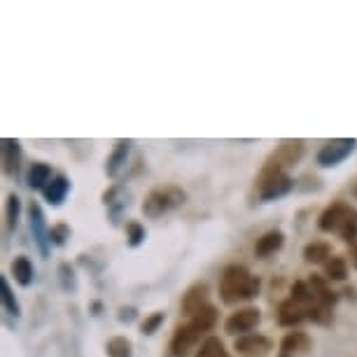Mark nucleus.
<instances>
[{
    "mask_svg": "<svg viewBox=\"0 0 357 357\" xmlns=\"http://www.w3.org/2000/svg\"><path fill=\"white\" fill-rule=\"evenodd\" d=\"M131 145H133L131 140H117V143H114V150H112L110 157H107V164H105V173L110 175V178H114V175H117L126 166Z\"/></svg>",
    "mask_w": 357,
    "mask_h": 357,
    "instance_id": "obj_17",
    "label": "nucleus"
},
{
    "mask_svg": "<svg viewBox=\"0 0 357 357\" xmlns=\"http://www.w3.org/2000/svg\"><path fill=\"white\" fill-rule=\"evenodd\" d=\"M52 166L45 164V161H36V164H31L29 173H26V185L31 187V190H40L43 192L47 185L52 183Z\"/></svg>",
    "mask_w": 357,
    "mask_h": 357,
    "instance_id": "obj_18",
    "label": "nucleus"
},
{
    "mask_svg": "<svg viewBox=\"0 0 357 357\" xmlns=\"http://www.w3.org/2000/svg\"><path fill=\"white\" fill-rule=\"evenodd\" d=\"M311 350V336L306 332H289L280 341L278 357H304Z\"/></svg>",
    "mask_w": 357,
    "mask_h": 357,
    "instance_id": "obj_13",
    "label": "nucleus"
},
{
    "mask_svg": "<svg viewBox=\"0 0 357 357\" xmlns=\"http://www.w3.org/2000/svg\"><path fill=\"white\" fill-rule=\"evenodd\" d=\"M50 238H52V245H56V248L66 245V241L70 238V227L68 225H54L52 231H50Z\"/></svg>",
    "mask_w": 357,
    "mask_h": 357,
    "instance_id": "obj_30",
    "label": "nucleus"
},
{
    "mask_svg": "<svg viewBox=\"0 0 357 357\" xmlns=\"http://www.w3.org/2000/svg\"><path fill=\"white\" fill-rule=\"evenodd\" d=\"M304 154V140H282L275 150L268 154L261 171H273V173H285L289 166H294Z\"/></svg>",
    "mask_w": 357,
    "mask_h": 357,
    "instance_id": "obj_4",
    "label": "nucleus"
},
{
    "mask_svg": "<svg viewBox=\"0 0 357 357\" xmlns=\"http://www.w3.org/2000/svg\"><path fill=\"white\" fill-rule=\"evenodd\" d=\"M107 357H129L131 355V341L124 339V336H114V339L107 341Z\"/></svg>",
    "mask_w": 357,
    "mask_h": 357,
    "instance_id": "obj_27",
    "label": "nucleus"
},
{
    "mask_svg": "<svg viewBox=\"0 0 357 357\" xmlns=\"http://www.w3.org/2000/svg\"><path fill=\"white\" fill-rule=\"evenodd\" d=\"M185 201H187V194H185V190H180V187H175V185L157 187V190H152L145 197L143 213L150 220H157V218H161V215L185 206Z\"/></svg>",
    "mask_w": 357,
    "mask_h": 357,
    "instance_id": "obj_3",
    "label": "nucleus"
},
{
    "mask_svg": "<svg viewBox=\"0 0 357 357\" xmlns=\"http://www.w3.org/2000/svg\"><path fill=\"white\" fill-rule=\"evenodd\" d=\"M59 271H61V282H63V289H66V292H73V289L77 287V282H75V273H73L70 264H61V266H59Z\"/></svg>",
    "mask_w": 357,
    "mask_h": 357,
    "instance_id": "obj_31",
    "label": "nucleus"
},
{
    "mask_svg": "<svg viewBox=\"0 0 357 357\" xmlns=\"http://www.w3.org/2000/svg\"><path fill=\"white\" fill-rule=\"evenodd\" d=\"M294 180L287 173H273V171H261L257 178V197L261 201H275L282 199L292 192Z\"/></svg>",
    "mask_w": 357,
    "mask_h": 357,
    "instance_id": "obj_5",
    "label": "nucleus"
},
{
    "mask_svg": "<svg viewBox=\"0 0 357 357\" xmlns=\"http://www.w3.org/2000/svg\"><path fill=\"white\" fill-rule=\"evenodd\" d=\"M259 320H261L259 308H255V306L238 308V311L231 313V315L227 318L225 329H227V334L245 336V334H252V329L259 325Z\"/></svg>",
    "mask_w": 357,
    "mask_h": 357,
    "instance_id": "obj_8",
    "label": "nucleus"
},
{
    "mask_svg": "<svg viewBox=\"0 0 357 357\" xmlns=\"http://www.w3.org/2000/svg\"><path fill=\"white\" fill-rule=\"evenodd\" d=\"M3 173L8 178H17L22 173V143L17 138L3 140Z\"/></svg>",
    "mask_w": 357,
    "mask_h": 357,
    "instance_id": "obj_11",
    "label": "nucleus"
},
{
    "mask_svg": "<svg viewBox=\"0 0 357 357\" xmlns=\"http://www.w3.org/2000/svg\"><path fill=\"white\" fill-rule=\"evenodd\" d=\"M355 150H357L355 138H336L322 145L315 159H318V164L322 168H332V166H339L341 161H346Z\"/></svg>",
    "mask_w": 357,
    "mask_h": 357,
    "instance_id": "obj_6",
    "label": "nucleus"
},
{
    "mask_svg": "<svg viewBox=\"0 0 357 357\" xmlns=\"http://www.w3.org/2000/svg\"><path fill=\"white\" fill-rule=\"evenodd\" d=\"M136 318V308H119V320L122 322H131Z\"/></svg>",
    "mask_w": 357,
    "mask_h": 357,
    "instance_id": "obj_32",
    "label": "nucleus"
},
{
    "mask_svg": "<svg viewBox=\"0 0 357 357\" xmlns=\"http://www.w3.org/2000/svg\"><path fill=\"white\" fill-rule=\"evenodd\" d=\"M206 306H211V301H208V285L206 282H197V285H192L183 296V304H180L183 315L187 320L194 318L199 311H204Z\"/></svg>",
    "mask_w": 357,
    "mask_h": 357,
    "instance_id": "obj_10",
    "label": "nucleus"
},
{
    "mask_svg": "<svg viewBox=\"0 0 357 357\" xmlns=\"http://www.w3.org/2000/svg\"><path fill=\"white\" fill-rule=\"evenodd\" d=\"M325 275L327 280H346L348 278V264L343 257H332L325 264Z\"/></svg>",
    "mask_w": 357,
    "mask_h": 357,
    "instance_id": "obj_26",
    "label": "nucleus"
},
{
    "mask_svg": "<svg viewBox=\"0 0 357 357\" xmlns=\"http://www.w3.org/2000/svg\"><path fill=\"white\" fill-rule=\"evenodd\" d=\"M304 320H308V313H306L304 306L296 304L292 296L282 301L280 308H278V322L282 327H296V325H301Z\"/></svg>",
    "mask_w": 357,
    "mask_h": 357,
    "instance_id": "obj_15",
    "label": "nucleus"
},
{
    "mask_svg": "<svg viewBox=\"0 0 357 357\" xmlns=\"http://www.w3.org/2000/svg\"><path fill=\"white\" fill-rule=\"evenodd\" d=\"M194 357H229V353L225 350V343H222L218 336H208V339L199 346Z\"/></svg>",
    "mask_w": 357,
    "mask_h": 357,
    "instance_id": "obj_24",
    "label": "nucleus"
},
{
    "mask_svg": "<svg viewBox=\"0 0 357 357\" xmlns=\"http://www.w3.org/2000/svg\"><path fill=\"white\" fill-rule=\"evenodd\" d=\"M164 320H166L164 311H154L152 315H147V318L143 320V325H140V332H143L145 336H152L161 325H164Z\"/></svg>",
    "mask_w": 357,
    "mask_h": 357,
    "instance_id": "obj_29",
    "label": "nucleus"
},
{
    "mask_svg": "<svg viewBox=\"0 0 357 357\" xmlns=\"http://www.w3.org/2000/svg\"><path fill=\"white\" fill-rule=\"evenodd\" d=\"M355 197H357V187H355Z\"/></svg>",
    "mask_w": 357,
    "mask_h": 357,
    "instance_id": "obj_34",
    "label": "nucleus"
},
{
    "mask_svg": "<svg viewBox=\"0 0 357 357\" xmlns=\"http://www.w3.org/2000/svg\"><path fill=\"white\" fill-rule=\"evenodd\" d=\"M234 348L238 350V353L243 355H266L268 350L273 348V343L268 336L264 334H245V336H238V339L234 341Z\"/></svg>",
    "mask_w": 357,
    "mask_h": 357,
    "instance_id": "obj_12",
    "label": "nucleus"
},
{
    "mask_svg": "<svg viewBox=\"0 0 357 357\" xmlns=\"http://www.w3.org/2000/svg\"><path fill=\"white\" fill-rule=\"evenodd\" d=\"M308 285H311L313 296H315L318 304L327 306V308H334V304L339 301V294H336L334 289L327 285V280L320 278V275H311V278H308Z\"/></svg>",
    "mask_w": 357,
    "mask_h": 357,
    "instance_id": "obj_19",
    "label": "nucleus"
},
{
    "mask_svg": "<svg viewBox=\"0 0 357 357\" xmlns=\"http://www.w3.org/2000/svg\"><path fill=\"white\" fill-rule=\"evenodd\" d=\"M145 227L140 222H126V243L131 248H138L145 241Z\"/></svg>",
    "mask_w": 357,
    "mask_h": 357,
    "instance_id": "obj_28",
    "label": "nucleus"
},
{
    "mask_svg": "<svg viewBox=\"0 0 357 357\" xmlns=\"http://www.w3.org/2000/svg\"><path fill=\"white\" fill-rule=\"evenodd\" d=\"M220 294L222 301L229 306L238 304V301H250L259 294V278L252 275L245 266L231 264L225 268L220 278Z\"/></svg>",
    "mask_w": 357,
    "mask_h": 357,
    "instance_id": "obj_1",
    "label": "nucleus"
},
{
    "mask_svg": "<svg viewBox=\"0 0 357 357\" xmlns=\"http://www.w3.org/2000/svg\"><path fill=\"white\" fill-rule=\"evenodd\" d=\"M19 215H22V199H19L17 194H10V197H8V206H5V222H8V231L17 229Z\"/></svg>",
    "mask_w": 357,
    "mask_h": 357,
    "instance_id": "obj_25",
    "label": "nucleus"
},
{
    "mask_svg": "<svg viewBox=\"0 0 357 357\" xmlns=\"http://www.w3.org/2000/svg\"><path fill=\"white\" fill-rule=\"evenodd\" d=\"M304 259L308 264H327L332 259V248H329V243H322V241L308 243L304 248Z\"/></svg>",
    "mask_w": 357,
    "mask_h": 357,
    "instance_id": "obj_21",
    "label": "nucleus"
},
{
    "mask_svg": "<svg viewBox=\"0 0 357 357\" xmlns=\"http://www.w3.org/2000/svg\"><path fill=\"white\" fill-rule=\"evenodd\" d=\"M285 243V234L280 231V229H271V231H266L264 236H259L257 243H255V255H257L259 259H266L275 255Z\"/></svg>",
    "mask_w": 357,
    "mask_h": 357,
    "instance_id": "obj_14",
    "label": "nucleus"
},
{
    "mask_svg": "<svg viewBox=\"0 0 357 357\" xmlns=\"http://www.w3.org/2000/svg\"><path fill=\"white\" fill-rule=\"evenodd\" d=\"M29 227H31V234H33V241H36L38 250L43 257L50 255V248H52V238H50V231L52 229L47 227V220H45V213L40 208L38 201H31L29 204Z\"/></svg>",
    "mask_w": 357,
    "mask_h": 357,
    "instance_id": "obj_7",
    "label": "nucleus"
},
{
    "mask_svg": "<svg viewBox=\"0 0 357 357\" xmlns=\"http://www.w3.org/2000/svg\"><path fill=\"white\" fill-rule=\"evenodd\" d=\"M0 301H3V308L10 315H15V318L22 315V306H19L17 296H15V292H12V287H10V282L5 275H0Z\"/></svg>",
    "mask_w": 357,
    "mask_h": 357,
    "instance_id": "obj_22",
    "label": "nucleus"
},
{
    "mask_svg": "<svg viewBox=\"0 0 357 357\" xmlns=\"http://www.w3.org/2000/svg\"><path fill=\"white\" fill-rule=\"evenodd\" d=\"M190 322L199 329L201 334H204V332H211V329H213L215 325H218V308H215L213 304H211V306H206L204 311H199L197 315H194V318H190Z\"/></svg>",
    "mask_w": 357,
    "mask_h": 357,
    "instance_id": "obj_23",
    "label": "nucleus"
},
{
    "mask_svg": "<svg viewBox=\"0 0 357 357\" xmlns=\"http://www.w3.org/2000/svg\"><path fill=\"white\" fill-rule=\"evenodd\" d=\"M70 192V180L66 175H54L52 183L43 190V197L50 206H61Z\"/></svg>",
    "mask_w": 357,
    "mask_h": 357,
    "instance_id": "obj_16",
    "label": "nucleus"
},
{
    "mask_svg": "<svg viewBox=\"0 0 357 357\" xmlns=\"http://www.w3.org/2000/svg\"><path fill=\"white\" fill-rule=\"evenodd\" d=\"M201 341V332L192 322H185V325L175 327L173 339H171V355L173 357H190L194 346Z\"/></svg>",
    "mask_w": 357,
    "mask_h": 357,
    "instance_id": "obj_9",
    "label": "nucleus"
},
{
    "mask_svg": "<svg viewBox=\"0 0 357 357\" xmlns=\"http://www.w3.org/2000/svg\"><path fill=\"white\" fill-rule=\"evenodd\" d=\"M350 261H353V266L357 268V243L353 245V250H350Z\"/></svg>",
    "mask_w": 357,
    "mask_h": 357,
    "instance_id": "obj_33",
    "label": "nucleus"
},
{
    "mask_svg": "<svg viewBox=\"0 0 357 357\" xmlns=\"http://www.w3.org/2000/svg\"><path fill=\"white\" fill-rule=\"evenodd\" d=\"M12 275H15V280L19 282L22 287H29L33 280H36V268H33L31 259L29 257H17L12 261Z\"/></svg>",
    "mask_w": 357,
    "mask_h": 357,
    "instance_id": "obj_20",
    "label": "nucleus"
},
{
    "mask_svg": "<svg viewBox=\"0 0 357 357\" xmlns=\"http://www.w3.org/2000/svg\"><path fill=\"white\" fill-rule=\"evenodd\" d=\"M320 231L341 236L346 243H355L357 241V211L353 206L336 201V204L327 206L318 218Z\"/></svg>",
    "mask_w": 357,
    "mask_h": 357,
    "instance_id": "obj_2",
    "label": "nucleus"
}]
</instances>
